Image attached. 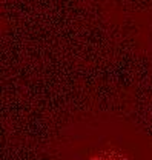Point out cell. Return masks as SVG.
Here are the masks:
<instances>
[{
	"label": "cell",
	"instance_id": "obj_1",
	"mask_svg": "<svg viewBox=\"0 0 152 160\" xmlns=\"http://www.w3.org/2000/svg\"><path fill=\"white\" fill-rule=\"evenodd\" d=\"M97 160H105V159H97Z\"/></svg>",
	"mask_w": 152,
	"mask_h": 160
}]
</instances>
